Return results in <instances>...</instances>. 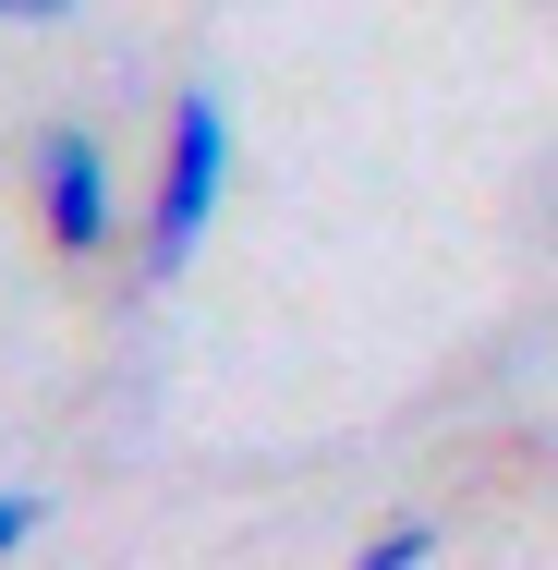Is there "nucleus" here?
Listing matches in <instances>:
<instances>
[{"mask_svg":"<svg viewBox=\"0 0 558 570\" xmlns=\"http://www.w3.org/2000/svg\"><path fill=\"white\" fill-rule=\"evenodd\" d=\"M231 170H243V146H231L219 86H183L170 134H158V183H146V279H183L207 255V230L231 207Z\"/></svg>","mask_w":558,"mask_h":570,"instance_id":"nucleus-1","label":"nucleus"},{"mask_svg":"<svg viewBox=\"0 0 558 570\" xmlns=\"http://www.w3.org/2000/svg\"><path fill=\"white\" fill-rule=\"evenodd\" d=\"M37 230H49V255H110V230H121L110 146H98L86 121L37 134Z\"/></svg>","mask_w":558,"mask_h":570,"instance_id":"nucleus-2","label":"nucleus"},{"mask_svg":"<svg viewBox=\"0 0 558 570\" xmlns=\"http://www.w3.org/2000/svg\"><path fill=\"white\" fill-rule=\"evenodd\" d=\"M352 570H438V522H425V510H401V522H376V534L352 547Z\"/></svg>","mask_w":558,"mask_h":570,"instance_id":"nucleus-3","label":"nucleus"},{"mask_svg":"<svg viewBox=\"0 0 558 570\" xmlns=\"http://www.w3.org/2000/svg\"><path fill=\"white\" fill-rule=\"evenodd\" d=\"M37 522H49V510H37L25 485H0V559H25V547H37Z\"/></svg>","mask_w":558,"mask_h":570,"instance_id":"nucleus-4","label":"nucleus"},{"mask_svg":"<svg viewBox=\"0 0 558 570\" xmlns=\"http://www.w3.org/2000/svg\"><path fill=\"white\" fill-rule=\"evenodd\" d=\"M74 0H0V24H61Z\"/></svg>","mask_w":558,"mask_h":570,"instance_id":"nucleus-5","label":"nucleus"}]
</instances>
